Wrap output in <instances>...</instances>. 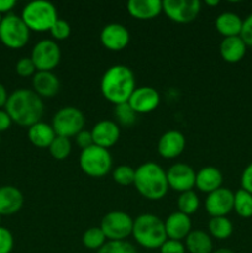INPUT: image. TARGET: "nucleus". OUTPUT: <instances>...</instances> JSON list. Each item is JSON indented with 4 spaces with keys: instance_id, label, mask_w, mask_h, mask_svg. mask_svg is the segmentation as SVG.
<instances>
[{
    "instance_id": "1",
    "label": "nucleus",
    "mask_w": 252,
    "mask_h": 253,
    "mask_svg": "<svg viewBox=\"0 0 252 253\" xmlns=\"http://www.w3.org/2000/svg\"><path fill=\"white\" fill-rule=\"evenodd\" d=\"M136 89V78L132 69L124 64H115L105 71L100 81V91L104 99L114 105L127 103Z\"/></svg>"
},
{
    "instance_id": "2",
    "label": "nucleus",
    "mask_w": 252,
    "mask_h": 253,
    "mask_svg": "<svg viewBox=\"0 0 252 253\" xmlns=\"http://www.w3.org/2000/svg\"><path fill=\"white\" fill-rule=\"evenodd\" d=\"M5 108L14 123L27 127L40 123L44 110L42 99L30 89L15 90L7 98Z\"/></svg>"
},
{
    "instance_id": "3",
    "label": "nucleus",
    "mask_w": 252,
    "mask_h": 253,
    "mask_svg": "<svg viewBox=\"0 0 252 253\" xmlns=\"http://www.w3.org/2000/svg\"><path fill=\"white\" fill-rule=\"evenodd\" d=\"M133 185L136 190L148 200L163 199L169 189L167 173L155 162H146L136 168Z\"/></svg>"
},
{
    "instance_id": "4",
    "label": "nucleus",
    "mask_w": 252,
    "mask_h": 253,
    "mask_svg": "<svg viewBox=\"0 0 252 253\" xmlns=\"http://www.w3.org/2000/svg\"><path fill=\"white\" fill-rule=\"evenodd\" d=\"M132 236L141 247L148 250L160 249L168 239L165 221H162L157 215L148 212L141 214L133 220Z\"/></svg>"
},
{
    "instance_id": "5",
    "label": "nucleus",
    "mask_w": 252,
    "mask_h": 253,
    "mask_svg": "<svg viewBox=\"0 0 252 253\" xmlns=\"http://www.w3.org/2000/svg\"><path fill=\"white\" fill-rule=\"evenodd\" d=\"M21 19L30 31L32 30L36 32H46L49 31L58 20V14L52 2L46 0H35L24 7Z\"/></svg>"
},
{
    "instance_id": "6",
    "label": "nucleus",
    "mask_w": 252,
    "mask_h": 253,
    "mask_svg": "<svg viewBox=\"0 0 252 253\" xmlns=\"http://www.w3.org/2000/svg\"><path fill=\"white\" fill-rule=\"evenodd\" d=\"M79 166L84 174L91 178H101L108 174L113 168V157L109 150L93 145L85 150H82Z\"/></svg>"
},
{
    "instance_id": "7",
    "label": "nucleus",
    "mask_w": 252,
    "mask_h": 253,
    "mask_svg": "<svg viewBox=\"0 0 252 253\" xmlns=\"http://www.w3.org/2000/svg\"><path fill=\"white\" fill-rule=\"evenodd\" d=\"M85 118L84 114L76 106H64L59 109L53 116L52 127L57 136L62 137H76L82 130H84Z\"/></svg>"
},
{
    "instance_id": "8",
    "label": "nucleus",
    "mask_w": 252,
    "mask_h": 253,
    "mask_svg": "<svg viewBox=\"0 0 252 253\" xmlns=\"http://www.w3.org/2000/svg\"><path fill=\"white\" fill-rule=\"evenodd\" d=\"M30 39V30L21 16L9 14L2 17L0 24V40L10 48H21Z\"/></svg>"
},
{
    "instance_id": "9",
    "label": "nucleus",
    "mask_w": 252,
    "mask_h": 253,
    "mask_svg": "<svg viewBox=\"0 0 252 253\" xmlns=\"http://www.w3.org/2000/svg\"><path fill=\"white\" fill-rule=\"evenodd\" d=\"M133 220L124 211H110L101 219L100 229L108 241H126L132 235Z\"/></svg>"
},
{
    "instance_id": "10",
    "label": "nucleus",
    "mask_w": 252,
    "mask_h": 253,
    "mask_svg": "<svg viewBox=\"0 0 252 253\" xmlns=\"http://www.w3.org/2000/svg\"><path fill=\"white\" fill-rule=\"evenodd\" d=\"M61 48L53 40H41L34 46L30 58L36 71L52 72L61 62Z\"/></svg>"
},
{
    "instance_id": "11",
    "label": "nucleus",
    "mask_w": 252,
    "mask_h": 253,
    "mask_svg": "<svg viewBox=\"0 0 252 253\" xmlns=\"http://www.w3.org/2000/svg\"><path fill=\"white\" fill-rule=\"evenodd\" d=\"M162 9L166 16L175 24L193 22L202 10L199 0H165Z\"/></svg>"
},
{
    "instance_id": "12",
    "label": "nucleus",
    "mask_w": 252,
    "mask_h": 253,
    "mask_svg": "<svg viewBox=\"0 0 252 253\" xmlns=\"http://www.w3.org/2000/svg\"><path fill=\"white\" fill-rule=\"evenodd\" d=\"M168 187L174 192L184 193L195 187V170L185 163H175L167 170Z\"/></svg>"
},
{
    "instance_id": "13",
    "label": "nucleus",
    "mask_w": 252,
    "mask_h": 253,
    "mask_svg": "<svg viewBox=\"0 0 252 253\" xmlns=\"http://www.w3.org/2000/svg\"><path fill=\"white\" fill-rule=\"evenodd\" d=\"M235 194L227 188H219L215 192L208 194L205 199V209L211 217L226 216L234 210Z\"/></svg>"
},
{
    "instance_id": "14",
    "label": "nucleus",
    "mask_w": 252,
    "mask_h": 253,
    "mask_svg": "<svg viewBox=\"0 0 252 253\" xmlns=\"http://www.w3.org/2000/svg\"><path fill=\"white\" fill-rule=\"evenodd\" d=\"M100 42L106 49L113 52L123 51L130 42V32L121 24H108L101 29Z\"/></svg>"
},
{
    "instance_id": "15",
    "label": "nucleus",
    "mask_w": 252,
    "mask_h": 253,
    "mask_svg": "<svg viewBox=\"0 0 252 253\" xmlns=\"http://www.w3.org/2000/svg\"><path fill=\"white\" fill-rule=\"evenodd\" d=\"M160 101L161 96L155 88L140 86L133 90L127 103L136 114H148L158 108Z\"/></svg>"
},
{
    "instance_id": "16",
    "label": "nucleus",
    "mask_w": 252,
    "mask_h": 253,
    "mask_svg": "<svg viewBox=\"0 0 252 253\" xmlns=\"http://www.w3.org/2000/svg\"><path fill=\"white\" fill-rule=\"evenodd\" d=\"M91 137L95 146L103 148H110L120 138V128L113 120H101L91 128Z\"/></svg>"
},
{
    "instance_id": "17",
    "label": "nucleus",
    "mask_w": 252,
    "mask_h": 253,
    "mask_svg": "<svg viewBox=\"0 0 252 253\" xmlns=\"http://www.w3.org/2000/svg\"><path fill=\"white\" fill-rule=\"evenodd\" d=\"M185 137L177 130H169L163 133L157 143L158 155L167 160H173L183 153L185 148Z\"/></svg>"
},
{
    "instance_id": "18",
    "label": "nucleus",
    "mask_w": 252,
    "mask_h": 253,
    "mask_svg": "<svg viewBox=\"0 0 252 253\" xmlns=\"http://www.w3.org/2000/svg\"><path fill=\"white\" fill-rule=\"evenodd\" d=\"M32 88L40 98H53L58 94L61 83L53 72L37 71L32 77Z\"/></svg>"
},
{
    "instance_id": "19",
    "label": "nucleus",
    "mask_w": 252,
    "mask_h": 253,
    "mask_svg": "<svg viewBox=\"0 0 252 253\" xmlns=\"http://www.w3.org/2000/svg\"><path fill=\"white\" fill-rule=\"evenodd\" d=\"M167 237L175 241H182L187 239L192 231V220L188 215L180 211H174L165 221Z\"/></svg>"
},
{
    "instance_id": "20",
    "label": "nucleus",
    "mask_w": 252,
    "mask_h": 253,
    "mask_svg": "<svg viewBox=\"0 0 252 253\" xmlns=\"http://www.w3.org/2000/svg\"><path fill=\"white\" fill-rule=\"evenodd\" d=\"M126 7L130 16L137 20L155 19L163 11L161 0H130Z\"/></svg>"
},
{
    "instance_id": "21",
    "label": "nucleus",
    "mask_w": 252,
    "mask_h": 253,
    "mask_svg": "<svg viewBox=\"0 0 252 253\" xmlns=\"http://www.w3.org/2000/svg\"><path fill=\"white\" fill-rule=\"evenodd\" d=\"M222 173L217 169L216 167L212 166H207V167L200 168L195 175V187L202 193H210L215 192L222 185Z\"/></svg>"
},
{
    "instance_id": "22",
    "label": "nucleus",
    "mask_w": 252,
    "mask_h": 253,
    "mask_svg": "<svg viewBox=\"0 0 252 253\" xmlns=\"http://www.w3.org/2000/svg\"><path fill=\"white\" fill-rule=\"evenodd\" d=\"M24 204V195L12 185L0 187V215H11L19 211Z\"/></svg>"
},
{
    "instance_id": "23",
    "label": "nucleus",
    "mask_w": 252,
    "mask_h": 253,
    "mask_svg": "<svg viewBox=\"0 0 252 253\" xmlns=\"http://www.w3.org/2000/svg\"><path fill=\"white\" fill-rule=\"evenodd\" d=\"M246 44L240 36L225 37L219 47L220 56L227 63H237L246 53Z\"/></svg>"
},
{
    "instance_id": "24",
    "label": "nucleus",
    "mask_w": 252,
    "mask_h": 253,
    "mask_svg": "<svg viewBox=\"0 0 252 253\" xmlns=\"http://www.w3.org/2000/svg\"><path fill=\"white\" fill-rule=\"evenodd\" d=\"M56 136L52 125L42 123V121L30 126L29 131H27V137H29L30 142L39 148H48Z\"/></svg>"
},
{
    "instance_id": "25",
    "label": "nucleus",
    "mask_w": 252,
    "mask_h": 253,
    "mask_svg": "<svg viewBox=\"0 0 252 253\" xmlns=\"http://www.w3.org/2000/svg\"><path fill=\"white\" fill-rule=\"evenodd\" d=\"M244 20L235 12H222L215 20L217 32L225 37L240 36Z\"/></svg>"
},
{
    "instance_id": "26",
    "label": "nucleus",
    "mask_w": 252,
    "mask_h": 253,
    "mask_svg": "<svg viewBox=\"0 0 252 253\" xmlns=\"http://www.w3.org/2000/svg\"><path fill=\"white\" fill-rule=\"evenodd\" d=\"M185 249L190 253H212V240L202 230L190 231L185 239Z\"/></svg>"
},
{
    "instance_id": "27",
    "label": "nucleus",
    "mask_w": 252,
    "mask_h": 253,
    "mask_svg": "<svg viewBox=\"0 0 252 253\" xmlns=\"http://www.w3.org/2000/svg\"><path fill=\"white\" fill-rule=\"evenodd\" d=\"M209 232L217 240H226L232 235V222L226 216L211 217L209 221Z\"/></svg>"
},
{
    "instance_id": "28",
    "label": "nucleus",
    "mask_w": 252,
    "mask_h": 253,
    "mask_svg": "<svg viewBox=\"0 0 252 253\" xmlns=\"http://www.w3.org/2000/svg\"><path fill=\"white\" fill-rule=\"evenodd\" d=\"M234 210L239 216L249 219L252 216V194L244 189H240L235 193Z\"/></svg>"
},
{
    "instance_id": "29",
    "label": "nucleus",
    "mask_w": 252,
    "mask_h": 253,
    "mask_svg": "<svg viewBox=\"0 0 252 253\" xmlns=\"http://www.w3.org/2000/svg\"><path fill=\"white\" fill-rule=\"evenodd\" d=\"M106 241L108 240H106L105 235H104L100 226L90 227L86 231H84L83 236H82L83 246L86 247L88 250H93V251H99L106 244Z\"/></svg>"
},
{
    "instance_id": "30",
    "label": "nucleus",
    "mask_w": 252,
    "mask_h": 253,
    "mask_svg": "<svg viewBox=\"0 0 252 253\" xmlns=\"http://www.w3.org/2000/svg\"><path fill=\"white\" fill-rule=\"evenodd\" d=\"M177 205L178 211L190 216V215L194 214V212L199 209L200 202L197 193H195L194 190H189V192L180 193V195L178 197Z\"/></svg>"
},
{
    "instance_id": "31",
    "label": "nucleus",
    "mask_w": 252,
    "mask_h": 253,
    "mask_svg": "<svg viewBox=\"0 0 252 253\" xmlns=\"http://www.w3.org/2000/svg\"><path fill=\"white\" fill-rule=\"evenodd\" d=\"M49 153L52 157L57 161H63L71 155L72 151V143L69 138L62 137V136H56L53 142L48 147Z\"/></svg>"
},
{
    "instance_id": "32",
    "label": "nucleus",
    "mask_w": 252,
    "mask_h": 253,
    "mask_svg": "<svg viewBox=\"0 0 252 253\" xmlns=\"http://www.w3.org/2000/svg\"><path fill=\"white\" fill-rule=\"evenodd\" d=\"M114 115H115L118 123L121 124L123 126H126V127L132 126L136 123V119H137V114L132 110V108L128 105V103L115 105Z\"/></svg>"
},
{
    "instance_id": "33",
    "label": "nucleus",
    "mask_w": 252,
    "mask_h": 253,
    "mask_svg": "<svg viewBox=\"0 0 252 253\" xmlns=\"http://www.w3.org/2000/svg\"><path fill=\"white\" fill-rule=\"evenodd\" d=\"M135 170L136 169H133L131 166H118V167L113 170L114 182L118 183L119 185H124V187L133 184V180H135Z\"/></svg>"
},
{
    "instance_id": "34",
    "label": "nucleus",
    "mask_w": 252,
    "mask_h": 253,
    "mask_svg": "<svg viewBox=\"0 0 252 253\" xmlns=\"http://www.w3.org/2000/svg\"><path fill=\"white\" fill-rule=\"evenodd\" d=\"M96 253H137L135 246L127 241H106Z\"/></svg>"
},
{
    "instance_id": "35",
    "label": "nucleus",
    "mask_w": 252,
    "mask_h": 253,
    "mask_svg": "<svg viewBox=\"0 0 252 253\" xmlns=\"http://www.w3.org/2000/svg\"><path fill=\"white\" fill-rule=\"evenodd\" d=\"M52 37L57 41H63V40H67L71 35V26H69L68 22L66 20L58 19L53 24V26L49 30Z\"/></svg>"
},
{
    "instance_id": "36",
    "label": "nucleus",
    "mask_w": 252,
    "mask_h": 253,
    "mask_svg": "<svg viewBox=\"0 0 252 253\" xmlns=\"http://www.w3.org/2000/svg\"><path fill=\"white\" fill-rule=\"evenodd\" d=\"M16 72L21 77H30L36 73V67L30 57H22L16 63Z\"/></svg>"
},
{
    "instance_id": "37",
    "label": "nucleus",
    "mask_w": 252,
    "mask_h": 253,
    "mask_svg": "<svg viewBox=\"0 0 252 253\" xmlns=\"http://www.w3.org/2000/svg\"><path fill=\"white\" fill-rule=\"evenodd\" d=\"M14 247L12 234L5 227L0 226V253H10Z\"/></svg>"
},
{
    "instance_id": "38",
    "label": "nucleus",
    "mask_w": 252,
    "mask_h": 253,
    "mask_svg": "<svg viewBox=\"0 0 252 253\" xmlns=\"http://www.w3.org/2000/svg\"><path fill=\"white\" fill-rule=\"evenodd\" d=\"M185 245L182 241L167 239L160 247V253H185Z\"/></svg>"
},
{
    "instance_id": "39",
    "label": "nucleus",
    "mask_w": 252,
    "mask_h": 253,
    "mask_svg": "<svg viewBox=\"0 0 252 253\" xmlns=\"http://www.w3.org/2000/svg\"><path fill=\"white\" fill-rule=\"evenodd\" d=\"M240 37L245 42L246 46L252 47V14L249 15L246 19L242 21V29Z\"/></svg>"
},
{
    "instance_id": "40",
    "label": "nucleus",
    "mask_w": 252,
    "mask_h": 253,
    "mask_svg": "<svg viewBox=\"0 0 252 253\" xmlns=\"http://www.w3.org/2000/svg\"><path fill=\"white\" fill-rule=\"evenodd\" d=\"M241 189L252 194V163H250L241 174Z\"/></svg>"
},
{
    "instance_id": "41",
    "label": "nucleus",
    "mask_w": 252,
    "mask_h": 253,
    "mask_svg": "<svg viewBox=\"0 0 252 253\" xmlns=\"http://www.w3.org/2000/svg\"><path fill=\"white\" fill-rule=\"evenodd\" d=\"M76 142L82 150H85V148L93 146L94 143H93V137H91L90 131L82 130L81 132L76 136Z\"/></svg>"
},
{
    "instance_id": "42",
    "label": "nucleus",
    "mask_w": 252,
    "mask_h": 253,
    "mask_svg": "<svg viewBox=\"0 0 252 253\" xmlns=\"http://www.w3.org/2000/svg\"><path fill=\"white\" fill-rule=\"evenodd\" d=\"M11 118L6 113V110H0V131L7 130L11 125Z\"/></svg>"
},
{
    "instance_id": "43",
    "label": "nucleus",
    "mask_w": 252,
    "mask_h": 253,
    "mask_svg": "<svg viewBox=\"0 0 252 253\" xmlns=\"http://www.w3.org/2000/svg\"><path fill=\"white\" fill-rule=\"evenodd\" d=\"M16 5L15 0H0V14L7 12Z\"/></svg>"
},
{
    "instance_id": "44",
    "label": "nucleus",
    "mask_w": 252,
    "mask_h": 253,
    "mask_svg": "<svg viewBox=\"0 0 252 253\" xmlns=\"http://www.w3.org/2000/svg\"><path fill=\"white\" fill-rule=\"evenodd\" d=\"M7 94H6V89L4 88V85H2L1 83H0V106L5 105L7 101Z\"/></svg>"
},
{
    "instance_id": "45",
    "label": "nucleus",
    "mask_w": 252,
    "mask_h": 253,
    "mask_svg": "<svg viewBox=\"0 0 252 253\" xmlns=\"http://www.w3.org/2000/svg\"><path fill=\"white\" fill-rule=\"evenodd\" d=\"M212 253H235L232 250L226 249V247H221V249H217L215 251H212Z\"/></svg>"
},
{
    "instance_id": "46",
    "label": "nucleus",
    "mask_w": 252,
    "mask_h": 253,
    "mask_svg": "<svg viewBox=\"0 0 252 253\" xmlns=\"http://www.w3.org/2000/svg\"><path fill=\"white\" fill-rule=\"evenodd\" d=\"M219 0H205V5H208V6H216V5H219Z\"/></svg>"
},
{
    "instance_id": "47",
    "label": "nucleus",
    "mask_w": 252,
    "mask_h": 253,
    "mask_svg": "<svg viewBox=\"0 0 252 253\" xmlns=\"http://www.w3.org/2000/svg\"><path fill=\"white\" fill-rule=\"evenodd\" d=\"M1 20H2V17H1V14H0V24H1Z\"/></svg>"
},
{
    "instance_id": "48",
    "label": "nucleus",
    "mask_w": 252,
    "mask_h": 253,
    "mask_svg": "<svg viewBox=\"0 0 252 253\" xmlns=\"http://www.w3.org/2000/svg\"><path fill=\"white\" fill-rule=\"evenodd\" d=\"M0 222H1V215H0Z\"/></svg>"
}]
</instances>
